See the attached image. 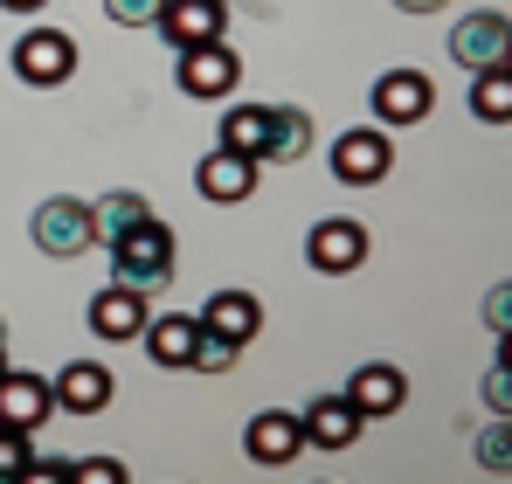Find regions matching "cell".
<instances>
[{"label": "cell", "instance_id": "obj_6", "mask_svg": "<svg viewBox=\"0 0 512 484\" xmlns=\"http://www.w3.org/2000/svg\"><path fill=\"white\" fill-rule=\"evenodd\" d=\"M70 70H77V42L63 35V28H35V35H21L14 42V77L21 83H70Z\"/></svg>", "mask_w": 512, "mask_h": 484}, {"label": "cell", "instance_id": "obj_20", "mask_svg": "<svg viewBox=\"0 0 512 484\" xmlns=\"http://www.w3.org/2000/svg\"><path fill=\"white\" fill-rule=\"evenodd\" d=\"M153 208H146V194H132V187H118V194H104L97 208H90V236L97 242H118L132 222H146Z\"/></svg>", "mask_w": 512, "mask_h": 484}, {"label": "cell", "instance_id": "obj_1", "mask_svg": "<svg viewBox=\"0 0 512 484\" xmlns=\"http://www.w3.org/2000/svg\"><path fill=\"white\" fill-rule=\"evenodd\" d=\"M111 249V277L118 284H132L139 298H160L173 284V229L160 215H146V222H132L118 242H104Z\"/></svg>", "mask_w": 512, "mask_h": 484}, {"label": "cell", "instance_id": "obj_8", "mask_svg": "<svg viewBox=\"0 0 512 484\" xmlns=\"http://www.w3.org/2000/svg\"><path fill=\"white\" fill-rule=\"evenodd\" d=\"M56 415V388L42 374H21V367H0V429H42Z\"/></svg>", "mask_w": 512, "mask_h": 484}, {"label": "cell", "instance_id": "obj_15", "mask_svg": "<svg viewBox=\"0 0 512 484\" xmlns=\"http://www.w3.org/2000/svg\"><path fill=\"white\" fill-rule=\"evenodd\" d=\"M194 319H201V332H215V339H229V346H250L256 332H263V305H256L250 291H215Z\"/></svg>", "mask_w": 512, "mask_h": 484}, {"label": "cell", "instance_id": "obj_30", "mask_svg": "<svg viewBox=\"0 0 512 484\" xmlns=\"http://www.w3.org/2000/svg\"><path fill=\"white\" fill-rule=\"evenodd\" d=\"M492 408H499V415H506V408H512V381H506V367L492 374Z\"/></svg>", "mask_w": 512, "mask_h": 484}, {"label": "cell", "instance_id": "obj_31", "mask_svg": "<svg viewBox=\"0 0 512 484\" xmlns=\"http://www.w3.org/2000/svg\"><path fill=\"white\" fill-rule=\"evenodd\" d=\"M0 7H7V14H42L49 0H0Z\"/></svg>", "mask_w": 512, "mask_h": 484}, {"label": "cell", "instance_id": "obj_9", "mask_svg": "<svg viewBox=\"0 0 512 484\" xmlns=\"http://www.w3.org/2000/svg\"><path fill=\"white\" fill-rule=\"evenodd\" d=\"M194 187H201V201H215V208H236V201H250V194H256V160H250V153H229V146H215L208 160L194 166Z\"/></svg>", "mask_w": 512, "mask_h": 484}, {"label": "cell", "instance_id": "obj_21", "mask_svg": "<svg viewBox=\"0 0 512 484\" xmlns=\"http://www.w3.org/2000/svg\"><path fill=\"white\" fill-rule=\"evenodd\" d=\"M263 132H270V104H229L222 111V146L263 160Z\"/></svg>", "mask_w": 512, "mask_h": 484}, {"label": "cell", "instance_id": "obj_18", "mask_svg": "<svg viewBox=\"0 0 512 484\" xmlns=\"http://www.w3.org/2000/svg\"><path fill=\"white\" fill-rule=\"evenodd\" d=\"M49 388H56V408H70V415H97V408L111 402V367H97V360H70Z\"/></svg>", "mask_w": 512, "mask_h": 484}, {"label": "cell", "instance_id": "obj_27", "mask_svg": "<svg viewBox=\"0 0 512 484\" xmlns=\"http://www.w3.org/2000/svg\"><path fill=\"white\" fill-rule=\"evenodd\" d=\"M21 478H28V484H63V478H70V457H28Z\"/></svg>", "mask_w": 512, "mask_h": 484}, {"label": "cell", "instance_id": "obj_17", "mask_svg": "<svg viewBox=\"0 0 512 484\" xmlns=\"http://www.w3.org/2000/svg\"><path fill=\"white\" fill-rule=\"evenodd\" d=\"M146 346H153V367H194V346H201V319L194 312H167V319H146V332H139Z\"/></svg>", "mask_w": 512, "mask_h": 484}, {"label": "cell", "instance_id": "obj_25", "mask_svg": "<svg viewBox=\"0 0 512 484\" xmlns=\"http://www.w3.org/2000/svg\"><path fill=\"white\" fill-rule=\"evenodd\" d=\"M160 7H167V0H104V14H111L118 28H153Z\"/></svg>", "mask_w": 512, "mask_h": 484}, {"label": "cell", "instance_id": "obj_7", "mask_svg": "<svg viewBox=\"0 0 512 484\" xmlns=\"http://www.w3.org/2000/svg\"><path fill=\"white\" fill-rule=\"evenodd\" d=\"M298 450H305V429H298L291 408H256V415H250V429H243V457H250V464L284 471Z\"/></svg>", "mask_w": 512, "mask_h": 484}, {"label": "cell", "instance_id": "obj_10", "mask_svg": "<svg viewBox=\"0 0 512 484\" xmlns=\"http://www.w3.org/2000/svg\"><path fill=\"white\" fill-rule=\"evenodd\" d=\"M305 263L312 270H326V277H346V270H360L367 263V229L360 222H319L312 236H305Z\"/></svg>", "mask_w": 512, "mask_h": 484}, {"label": "cell", "instance_id": "obj_11", "mask_svg": "<svg viewBox=\"0 0 512 484\" xmlns=\"http://www.w3.org/2000/svg\"><path fill=\"white\" fill-rule=\"evenodd\" d=\"M153 28L167 35L173 49H194V42H222V28H229V7H222V0H167Z\"/></svg>", "mask_w": 512, "mask_h": 484}, {"label": "cell", "instance_id": "obj_28", "mask_svg": "<svg viewBox=\"0 0 512 484\" xmlns=\"http://www.w3.org/2000/svg\"><path fill=\"white\" fill-rule=\"evenodd\" d=\"M478 457L492 464V471H506L512 457H506V429H492V436H478Z\"/></svg>", "mask_w": 512, "mask_h": 484}, {"label": "cell", "instance_id": "obj_23", "mask_svg": "<svg viewBox=\"0 0 512 484\" xmlns=\"http://www.w3.org/2000/svg\"><path fill=\"white\" fill-rule=\"evenodd\" d=\"M28 429H0V484H14L21 471H28Z\"/></svg>", "mask_w": 512, "mask_h": 484}, {"label": "cell", "instance_id": "obj_14", "mask_svg": "<svg viewBox=\"0 0 512 484\" xmlns=\"http://www.w3.org/2000/svg\"><path fill=\"white\" fill-rule=\"evenodd\" d=\"M298 429H305V443H319V450H353V443H360V408L346 402V395H312V408L298 415Z\"/></svg>", "mask_w": 512, "mask_h": 484}, {"label": "cell", "instance_id": "obj_24", "mask_svg": "<svg viewBox=\"0 0 512 484\" xmlns=\"http://www.w3.org/2000/svg\"><path fill=\"white\" fill-rule=\"evenodd\" d=\"M236 353H243V346H229V339L201 332V346H194V367H201V374H229V367H236Z\"/></svg>", "mask_w": 512, "mask_h": 484}, {"label": "cell", "instance_id": "obj_32", "mask_svg": "<svg viewBox=\"0 0 512 484\" xmlns=\"http://www.w3.org/2000/svg\"><path fill=\"white\" fill-rule=\"evenodd\" d=\"M395 7H402V14H436L443 0H395Z\"/></svg>", "mask_w": 512, "mask_h": 484}, {"label": "cell", "instance_id": "obj_5", "mask_svg": "<svg viewBox=\"0 0 512 484\" xmlns=\"http://www.w3.org/2000/svg\"><path fill=\"white\" fill-rule=\"evenodd\" d=\"M374 118L381 125H423L429 111H436V83L423 70H388V77H374Z\"/></svg>", "mask_w": 512, "mask_h": 484}, {"label": "cell", "instance_id": "obj_26", "mask_svg": "<svg viewBox=\"0 0 512 484\" xmlns=\"http://www.w3.org/2000/svg\"><path fill=\"white\" fill-rule=\"evenodd\" d=\"M70 478H84V484H125V464H118V457H84V464H70Z\"/></svg>", "mask_w": 512, "mask_h": 484}, {"label": "cell", "instance_id": "obj_2", "mask_svg": "<svg viewBox=\"0 0 512 484\" xmlns=\"http://www.w3.org/2000/svg\"><path fill=\"white\" fill-rule=\"evenodd\" d=\"M28 236H35L42 256H56V263H63V256H84L90 242H97V236H90V201H77V194L42 201L35 222H28Z\"/></svg>", "mask_w": 512, "mask_h": 484}, {"label": "cell", "instance_id": "obj_4", "mask_svg": "<svg viewBox=\"0 0 512 484\" xmlns=\"http://www.w3.org/2000/svg\"><path fill=\"white\" fill-rule=\"evenodd\" d=\"M388 166H395V146H388L381 125H360V132H340L333 139V180L340 187H374Z\"/></svg>", "mask_w": 512, "mask_h": 484}, {"label": "cell", "instance_id": "obj_29", "mask_svg": "<svg viewBox=\"0 0 512 484\" xmlns=\"http://www.w3.org/2000/svg\"><path fill=\"white\" fill-rule=\"evenodd\" d=\"M506 305H512V291L499 284V291H492V312H485V319H492V332H506Z\"/></svg>", "mask_w": 512, "mask_h": 484}, {"label": "cell", "instance_id": "obj_3", "mask_svg": "<svg viewBox=\"0 0 512 484\" xmlns=\"http://www.w3.org/2000/svg\"><path fill=\"white\" fill-rule=\"evenodd\" d=\"M243 77V63H236V49L229 42H194V49H180V63H173V83L187 90V97H229Z\"/></svg>", "mask_w": 512, "mask_h": 484}, {"label": "cell", "instance_id": "obj_22", "mask_svg": "<svg viewBox=\"0 0 512 484\" xmlns=\"http://www.w3.org/2000/svg\"><path fill=\"white\" fill-rule=\"evenodd\" d=\"M471 111H478V125H506V118H512V77H506V63L471 70Z\"/></svg>", "mask_w": 512, "mask_h": 484}, {"label": "cell", "instance_id": "obj_13", "mask_svg": "<svg viewBox=\"0 0 512 484\" xmlns=\"http://www.w3.org/2000/svg\"><path fill=\"white\" fill-rule=\"evenodd\" d=\"M346 402L360 408V422H374V415H395V408L409 402V381H402V367H388V360H367V367H353V381H346Z\"/></svg>", "mask_w": 512, "mask_h": 484}, {"label": "cell", "instance_id": "obj_19", "mask_svg": "<svg viewBox=\"0 0 512 484\" xmlns=\"http://www.w3.org/2000/svg\"><path fill=\"white\" fill-rule=\"evenodd\" d=\"M312 153V118L298 111V104H270V132H263V160L291 166Z\"/></svg>", "mask_w": 512, "mask_h": 484}, {"label": "cell", "instance_id": "obj_16", "mask_svg": "<svg viewBox=\"0 0 512 484\" xmlns=\"http://www.w3.org/2000/svg\"><path fill=\"white\" fill-rule=\"evenodd\" d=\"M146 305H153V298H139L132 284H111V291L90 298V332H97V339H139L146 319H153Z\"/></svg>", "mask_w": 512, "mask_h": 484}, {"label": "cell", "instance_id": "obj_12", "mask_svg": "<svg viewBox=\"0 0 512 484\" xmlns=\"http://www.w3.org/2000/svg\"><path fill=\"white\" fill-rule=\"evenodd\" d=\"M450 56H457L464 70H492V63H506V14H499V7L464 14L457 35H450Z\"/></svg>", "mask_w": 512, "mask_h": 484}]
</instances>
